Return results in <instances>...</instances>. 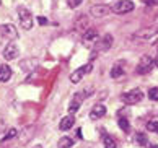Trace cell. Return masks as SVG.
Masks as SVG:
<instances>
[{
    "instance_id": "6da1fadb",
    "label": "cell",
    "mask_w": 158,
    "mask_h": 148,
    "mask_svg": "<svg viewBox=\"0 0 158 148\" xmlns=\"http://www.w3.org/2000/svg\"><path fill=\"white\" fill-rule=\"evenodd\" d=\"M18 18H20V25H21L23 29H31L33 28V15L28 8L18 7Z\"/></svg>"
},
{
    "instance_id": "7a4b0ae2",
    "label": "cell",
    "mask_w": 158,
    "mask_h": 148,
    "mask_svg": "<svg viewBox=\"0 0 158 148\" xmlns=\"http://www.w3.org/2000/svg\"><path fill=\"white\" fill-rule=\"evenodd\" d=\"M134 7H135V5H134L132 0H118V2L114 3V7H113V11L118 13V15H124V13L132 11Z\"/></svg>"
},
{
    "instance_id": "3957f363",
    "label": "cell",
    "mask_w": 158,
    "mask_h": 148,
    "mask_svg": "<svg viewBox=\"0 0 158 148\" xmlns=\"http://www.w3.org/2000/svg\"><path fill=\"white\" fill-rule=\"evenodd\" d=\"M143 99V93L139 90V88H135V90H131L122 94V101H124L126 104H135V103H140Z\"/></svg>"
},
{
    "instance_id": "277c9868",
    "label": "cell",
    "mask_w": 158,
    "mask_h": 148,
    "mask_svg": "<svg viewBox=\"0 0 158 148\" xmlns=\"http://www.w3.org/2000/svg\"><path fill=\"white\" fill-rule=\"evenodd\" d=\"M0 34L5 38V39H8L10 43H13V41L18 39V29H16L13 25H2L0 26Z\"/></svg>"
},
{
    "instance_id": "5b68a950",
    "label": "cell",
    "mask_w": 158,
    "mask_h": 148,
    "mask_svg": "<svg viewBox=\"0 0 158 148\" xmlns=\"http://www.w3.org/2000/svg\"><path fill=\"white\" fill-rule=\"evenodd\" d=\"M152 68H153V59H152L150 56H145V57H142V60H140L139 65H137V73L145 75V73H148Z\"/></svg>"
},
{
    "instance_id": "8992f818",
    "label": "cell",
    "mask_w": 158,
    "mask_h": 148,
    "mask_svg": "<svg viewBox=\"0 0 158 148\" xmlns=\"http://www.w3.org/2000/svg\"><path fill=\"white\" fill-rule=\"evenodd\" d=\"M109 11H113V8L108 5H93L90 8V15H93L95 18H103V16L109 15Z\"/></svg>"
},
{
    "instance_id": "52a82bcc",
    "label": "cell",
    "mask_w": 158,
    "mask_h": 148,
    "mask_svg": "<svg viewBox=\"0 0 158 148\" xmlns=\"http://www.w3.org/2000/svg\"><path fill=\"white\" fill-rule=\"evenodd\" d=\"M3 59L5 60H15L16 57H18V46L15 44V41L13 43H8V46L3 49Z\"/></svg>"
},
{
    "instance_id": "ba28073f",
    "label": "cell",
    "mask_w": 158,
    "mask_h": 148,
    "mask_svg": "<svg viewBox=\"0 0 158 148\" xmlns=\"http://www.w3.org/2000/svg\"><path fill=\"white\" fill-rule=\"evenodd\" d=\"M73 124H75V117L70 114V116H65L64 119L60 121V124H59V129L60 130H70L73 127Z\"/></svg>"
},
{
    "instance_id": "9c48e42d",
    "label": "cell",
    "mask_w": 158,
    "mask_h": 148,
    "mask_svg": "<svg viewBox=\"0 0 158 148\" xmlns=\"http://www.w3.org/2000/svg\"><path fill=\"white\" fill-rule=\"evenodd\" d=\"M104 114H106V108H104L103 104H96L95 108L91 109L90 117H91V119H99V117H103Z\"/></svg>"
},
{
    "instance_id": "30bf717a",
    "label": "cell",
    "mask_w": 158,
    "mask_h": 148,
    "mask_svg": "<svg viewBox=\"0 0 158 148\" xmlns=\"http://www.w3.org/2000/svg\"><path fill=\"white\" fill-rule=\"evenodd\" d=\"M10 78H11V68L8 65H2V67H0V81L5 83V81H8Z\"/></svg>"
},
{
    "instance_id": "8fae6325",
    "label": "cell",
    "mask_w": 158,
    "mask_h": 148,
    "mask_svg": "<svg viewBox=\"0 0 158 148\" xmlns=\"http://www.w3.org/2000/svg\"><path fill=\"white\" fill-rule=\"evenodd\" d=\"M113 46V36L111 34H104L101 41H98V49H109Z\"/></svg>"
},
{
    "instance_id": "7c38bea8",
    "label": "cell",
    "mask_w": 158,
    "mask_h": 148,
    "mask_svg": "<svg viewBox=\"0 0 158 148\" xmlns=\"http://www.w3.org/2000/svg\"><path fill=\"white\" fill-rule=\"evenodd\" d=\"M158 33V29L156 28H147V29H142V31H139L135 36L137 38H142V39H148V38H152V36H155V34Z\"/></svg>"
},
{
    "instance_id": "4fadbf2b",
    "label": "cell",
    "mask_w": 158,
    "mask_h": 148,
    "mask_svg": "<svg viewBox=\"0 0 158 148\" xmlns=\"http://www.w3.org/2000/svg\"><path fill=\"white\" fill-rule=\"evenodd\" d=\"M98 34H96V29L93 28H88L83 31V41H86V43H93V41H96Z\"/></svg>"
},
{
    "instance_id": "5bb4252c",
    "label": "cell",
    "mask_w": 158,
    "mask_h": 148,
    "mask_svg": "<svg viewBox=\"0 0 158 148\" xmlns=\"http://www.w3.org/2000/svg\"><path fill=\"white\" fill-rule=\"evenodd\" d=\"M86 73V70L85 68H78V70H75V72H72V75H70V81L72 83H80V80L83 78V75Z\"/></svg>"
},
{
    "instance_id": "9a60e30c",
    "label": "cell",
    "mask_w": 158,
    "mask_h": 148,
    "mask_svg": "<svg viewBox=\"0 0 158 148\" xmlns=\"http://www.w3.org/2000/svg\"><path fill=\"white\" fill-rule=\"evenodd\" d=\"M124 75V68L121 67V64H116L113 68H111V76L113 78H119V76Z\"/></svg>"
},
{
    "instance_id": "2e32d148",
    "label": "cell",
    "mask_w": 158,
    "mask_h": 148,
    "mask_svg": "<svg viewBox=\"0 0 158 148\" xmlns=\"http://www.w3.org/2000/svg\"><path fill=\"white\" fill-rule=\"evenodd\" d=\"M72 145H73V140L70 137H62L59 140V148H70Z\"/></svg>"
},
{
    "instance_id": "e0dca14e",
    "label": "cell",
    "mask_w": 158,
    "mask_h": 148,
    "mask_svg": "<svg viewBox=\"0 0 158 148\" xmlns=\"http://www.w3.org/2000/svg\"><path fill=\"white\" fill-rule=\"evenodd\" d=\"M134 140H135V143L137 145H147V137H145V134H142V132H139V134H135V137H134Z\"/></svg>"
},
{
    "instance_id": "ac0fdd59",
    "label": "cell",
    "mask_w": 158,
    "mask_h": 148,
    "mask_svg": "<svg viewBox=\"0 0 158 148\" xmlns=\"http://www.w3.org/2000/svg\"><path fill=\"white\" fill-rule=\"evenodd\" d=\"M119 127L124 130V132H129V130H131V124H129V121L126 119V117H121L119 119Z\"/></svg>"
},
{
    "instance_id": "d6986e66",
    "label": "cell",
    "mask_w": 158,
    "mask_h": 148,
    "mask_svg": "<svg viewBox=\"0 0 158 148\" xmlns=\"http://www.w3.org/2000/svg\"><path fill=\"white\" fill-rule=\"evenodd\" d=\"M78 108H80V101L73 98V101L70 103V106H69V112H70V114H73L75 111H78Z\"/></svg>"
},
{
    "instance_id": "ffe728a7",
    "label": "cell",
    "mask_w": 158,
    "mask_h": 148,
    "mask_svg": "<svg viewBox=\"0 0 158 148\" xmlns=\"http://www.w3.org/2000/svg\"><path fill=\"white\" fill-rule=\"evenodd\" d=\"M104 148H116V140L113 137H104Z\"/></svg>"
},
{
    "instance_id": "44dd1931",
    "label": "cell",
    "mask_w": 158,
    "mask_h": 148,
    "mask_svg": "<svg viewBox=\"0 0 158 148\" xmlns=\"http://www.w3.org/2000/svg\"><path fill=\"white\" fill-rule=\"evenodd\" d=\"M147 129H148V132L158 134V121H150V122L147 124Z\"/></svg>"
},
{
    "instance_id": "7402d4cb",
    "label": "cell",
    "mask_w": 158,
    "mask_h": 148,
    "mask_svg": "<svg viewBox=\"0 0 158 148\" xmlns=\"http://www.w3.org/2000/svg\"><path fill=\"white\" fill-rule=\"evenodd\" d=\"M148 98L152 101H158V88H150L148 90Z\"/></svg>"
},
{
    "instance_id": "603a6c76",
    "label": "cell",
    "mask_w": 158,
    "mask_h": 148,
    "mask_svg": "<svg viewBox=\"0 0 158 148\" xmlns=\"http://www.w3.org/2000/svg\"><path fill=\"white\" fill-rule=\"evenodd\" d=\"M16 134H18V130H16V129H10L8 132H7V135L3 137V142H7V140H10V138L16 137Z\"/></svg>"
},
{
    "instance_id": "cb8c5ba5",
    "label": "cell",
    "mask_w": 158,
    "mask_h": 148,
    "mask_svg": "<svg viewBox=\"0 0 158 148\" xmlns=\"http://www.w3.org/2000/svg\"><path fill=\"white\" fill-rule=\"evenodd\" d=\"M81 2H83V0H67V5L70 8H77Z\"/></svg>"
},
{
    "instance_id": "d4e9b609",
    "label": "cell",
    "mask_w": 158,
    "mask_h": 148,
    "mask_svg": "<svg viewBox=\"0 0 158 148\" xmlns=\"http://www.w3.org/2000/svg\"><path fill=\"white\" fill-rule=\"evenodd\" d=\"M140 2H143V3H147V5H156L158 0H140Z\"/></svg>"
},
{
    "instance_id": "484cf974",
    "label": "cell",
    "mask_w": 158,
    "mask_h": 148,
    "mask_svg": "<svg viewBox=\"0 0 158 148\" xmlns=\"http://www.w3.org/2000/svg\"><path fill=\"white\" fill-rule=\"evenodd\" d=\"M38 21H39V25H46V23H48V20L43 18V16H41V18H38Z\"/></svg>"
},
{
    "instance_id": "4316f807",
    "label": "cell",
    "mask_w": 158,
    "mask_h": 148,
    "mask_svg": "<svg viewBox=\"0 0 158 148\" xmlns=\"http://www.w3.org/2000/svg\"><path fill=\"white\" fill-rule=\"evenodd\" d=\"M150 148H158V145H156V143H153V145H150Z\"/></svg>"
},
{
    "instance_id": "83f0119b",
    "label": "cell",
    "mask_w": 158,
    "mask_h": 148,
    "mask_svg": "<svg viewBox=\"0 0 158 148\" xmlns=\"http://www.w3.org/2000/svg\"><path fill=\"white\" fill-rule=\"evenodd\" d=\"M33 148H43V146H41V145H36V146H33Z\"/></svg>"
},
{
    "instance_id": "f1b7e54d",
    "label": "cell",
    "mask_w": 158,
    "mask_h": 148,
    "mask_svg": "<svg viewBox=\"0 0 158 148\" xmlns=\"http://www.w3.org/2000/svg\"><path fill=\"white\" fill-rule=\"evenodd\" d=\"M155 64H156V67H158V57H156V60H155Z\"/></svg>"
}]
</instances>
